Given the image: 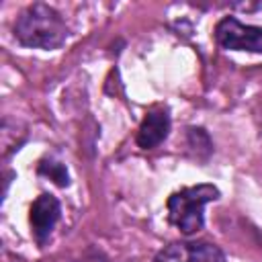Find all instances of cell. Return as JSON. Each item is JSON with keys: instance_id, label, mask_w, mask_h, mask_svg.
Segmentation results:
<instances>
[{"instance_id": "cell-1", "label": "cell", "mask_w": 262, "mask_h": 262, "mask_svg": "<svg viewBox=\"0 0 262 262\" xmlns=\"http://www.w3.org/2000/svg\"><path fill=\"white\" fill-rule=\"evenodd\" d=\"M70 29L53 6L45 2L29 4L14 20V37L20 45L33 49H57L66 43Z\"/></svg>"}, {"instance_id": "cell-2", "label": "cell", "mask_w": 262, "mask_h": 262, "mask_svg": "<svg viewBox=\"0 0 262 262\" xmlns=\"http://www.w3.org/2000/svg\"><path fill=\"white\" fill-rule=\"evenodd\" d=\"M221 196L219 188L215 184H194V186H184L180 190H174L168 201V221L178 227L184 235H192L203 229L205 225V205L213 203Z\"/></svg>"}, {"instance_id": "cell-3", "label": "cell", "mask_w": 262, "mask_h": 262, "mask_svg": "<svg viewBox=\"0 0 262 262\" xmlns=\"http://www.w3.org/2000/svg\"><path fill=\"white\" fill-rule=\"evenodd\" d=\"M213 35L223 49L262 53V27L244 25L235 16H223L215 25Z\"/></svg>"}, {"instance_id": "cell-4", "label": "cell", "mask_w": 262, "mask_h": 262, "mask_svg": "<svg viewBox=\"0 0 262 262\" xmlns=\"http://www.w3.org/2000/svg\"><path fill=\"white\" fill-rule=\"evenodd\" d=\"M154 262H227L219 246L211 242H172L164 246Z\"/></svg>"}, {"instance_id": "cell-5", "label": "cell", "mask_w": 262, "mask_h": 262, "mask_svg": "<svg viewBox=\"0 0 262 262\" xmlns=\"http://www.w3.org/2000/svg\"><path fill=\"white\" fill-rule=\"evenodd\" d=\"M59 217H61V205L53 194L41 192L33 201V205L29 209V223H31V229H33L37 244L43 246L49 239Z\"/></svg>"}, {"instance_id": "cell-6", "label": "cell", "mask_w": 262, "mask_h": 262, "mask_svg": "<svg viewBox=\"0 0 262 262\" xmlns=\"http://www.w3.org/2000/svg\"><path fill=\"white\" fill-rule=\"evenodd\" d=\"M170 127H172V119H170V113L168 108L164 106H158V108H151L147 111V115L143 117L139 129H137V145L141 149H154L158 147L170 133Z\"/></svg>"}, {"instance_id": "cell-7", "label": "cell", "mask_w": 262, "mask_h": 262, "mask_svg": "<svg viewBox=\"0 0 262 262\" xmlns=\"http://www.w3.org/2000/svg\"><path fill=\"white\" fill-rule=\"evenodd\" d=\"M37 174L49 178L51 182H55V184L61 186V188L70 186V174H68V168H66V164H61L59 160L43 158V160L37 164Z\"/></svg>"}, {"instance_id": "cell-8", "label": "cell", "mask_w": 262, "mask_h": 262, "mask_svg": "<svg viewBox=\"0 0 262 262\" xmlns=\"http://www.w3.org/2000/svg\"><path fill=\"white\" fill-rule=\"evenodd\" d=\"M186 145L201 160L209 158L211 151H213V141H211L209 133L203 127H188L186 129Z\"/></svg>"}]
</instances>
